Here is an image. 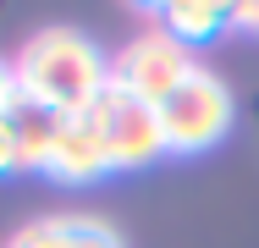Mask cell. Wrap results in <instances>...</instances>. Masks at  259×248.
Wrapping results in <instances>:
<instances>
[{
  "instance_id": "4",
  "label": "cell",
  "mask_w": 259,
  "mask_h": 248,
  "mask_svg": "<svg viewBox=\"0 0 259 248\" xmlns=\"http://www.w3.org/2000/svg\"><path fill=\"white\" fill-rule=\"evenodd\" d=\"M193 66H199L193 50L182 45V39H171L165 28H155V33H138L133 45L110 61V77H116L127 94L149 99V105H165V99L193 77Z\"/></svg>"
},
{
  "instance_id": "5",
  "label": "cell",
  "mask_w": 259,
  "mask_h": 248,
  "mask_svg": "<svg viewBox=\"0 0 259 248\" xmlns=\"http://www.w3.org/2000/svg\"><path fill=\"white\" fill-rule=\"evenodd\" d=\"M110 171V154H105L100 121L94 110L83 116H61V133H55V154H50V177L55 182H94Z\"/></svg>"
},
{
  "instance_id": "10",
  "label": "cell",
  "mask_w": 259,
  "mask_h": 248,
  "mask_svg": "<svg viewBox=\"0 0 259 248\" xmlns=\"http://www.w3.org/2000/svg\"><path fill=\"white\" fill-rule=\"evenodd\" d=\"M17 72H11V61H0V121H6V116H11V110H17Z\"/></svg>"
},
{
  "instance_id": "11",
  "label": "cell",
  "mask_w": 259,
  "mask_h": 248,
  "mask_svg": "<svg viewBox=\"0 0 259 248\" xmlns=\"http://www.w3.org/2000/svg\"><path fill=\"white\" fill-rule=\"evenodd\" d=\"M17 171V133H11V116L0 121V177Z\"/></svg>"
},
{
  "instance_id": "2",
  "label": "cell",
  "mask_w": 259,
  "mask_h": 248,
  "mask_svg": "<svg viewBox=\"0 0 259 248\" xmlns=\"http://www.w3.org/2000/svg\"><path fill=\"white\" fill-rule=\"evenodd\" d=\"M232 116H237L232 89H226L209 66H193V77L160 105L165 154H199V149H215L226 133H232Z\"/></svg>"
},
{
  "instance_id": "6",
  "label": "cell",
  "mask_w": 259,
  "mask_h": 248,
  "mask_svg": "<svg viewBox=\"0 0 259 248\" xmlns=\"http://www.w3.org/2000/svg\"><path fill=\"white\" fill-rule=\"evenodd\" d=\"M11 133H17V171H50L55 133H61V116H55V110L33 105V99H17Z\"/></svg>"
},
{
  "instance_id": "8",
  "label": "cell",
  "mask_w": 259,
  "mask_h": 248,
  "mask_svg": "<svg viewBox=\"0 0 259 248\" xmlns=\"http://www.w3.org/2000/svg\"><path fill=\"white\" fill-rule=\"evenodd\" d=\"M77 248H127L105 221H89V215H77Z\"/></svg>"
},
{
  "instance_id": "12",
  "label": "cell",
  "mask_w": 259,
  "mask_h": 248,
  "mask_svg": "<svg viewBox=\"0 0 259 248\" xmlns=\"http://www.w3.org/2000/svg\"><path fill=\"white\" fill-rule=\"evenodd\" d=\"M133 6H144V11H160V17H165V11H177V6H188V0H133Z\"/></svg>"
},
{
  "instance_id": "13",
  "label": "cell",
  "mask_w": 259,
  "mask_h": 248,
  "mask_svg": "<svg viewBox=\"0 0 259 248\" xmlns=\"http://www.w3.org/2000/svg\"><path fill=\"white\" fill-rule=\"evenodd\" d=\"M221 6H226V17H232V6H237V0H221Z\"/></svg>"
},
{
  "instance_id": "9",
  "label": "cell",
  "mask_w": 259,
  "mask_h": 248,
  "mask_svg": "<svg viewBox=\"0 0 259 248\" xmlns=\"http://www.w3.org/2000/svg\"><path fill=\"white\" fill-rule=\"evenodd\" d=\"M226 28H232V33H254V39H259V0H237L232 17H226Z\"/></svg>"
},
{
  "instance_id": "7",
  "label": "cell",
  "mask_w": 259,
  "mask_h": 248,
  "mask_svg": "<svg viewBox=\"0 0 259 248\" xmlns=\"http://www.w3.org/2000/svg\"><path fill=\"white\" fill-rule=\"evenodd\" d=\"M160 28H165L171 39H182L188 50H199L204 39L226 33V6H221V0H188V6L165 11V17H160Z\"/></svg>"
},
{
  "instance_id": "3",
  "label": "cell",
  "mask_w": 259,
  "mask_h": 248,
  "mask_svg": "<svg viewBox=\"0 0 259 248\" xmlns=\"http://www.w3.org/2000/svg\"><path fill=\"white\" fill-rule=\"evenodd\" d=\"M94 121H100V138H105V154H110V171H138L165 154V133H160V105L127 94L116 77L110 89L100 94L94 105Z\"/></svg>"
},
{
  "instance_id": "1",
  "label": "cell",
  "mask_w": 259,
  "mask_h": 248,
  "mask_svg": "<svg viewBox=\"0 0 259 248\" xmlns=\"http://www.w3.org/2000/svg\"><path fill=\"white\" fill-rule=\"evenodd\" d=\"M11 72H17V94L55 116H83L110 89L105 50L77 28H39L22 45V55L11 61Z\"/></svg>"
}]
</instances>
